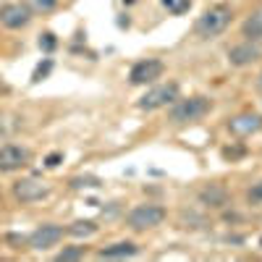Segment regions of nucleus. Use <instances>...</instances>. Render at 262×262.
<instances>
[{"mask_svg":"<svg viewBox=\"0 0 262 262\" xmlns=\"http://www.w3.org/2000/svg\"><path fill=\"white\" fill-rule=\"evenodd\" d=\"M210 100L207 97H189V100H173L170 107V121L173 123H191L200 121L202 116L210 113Z\"/></svg>","mask_w":262,"mask_h":262,"instance_id":"nucleus-1","label":"nucleus"},{"mask_svg":"<svg viewBox=\"0 0 262 262\" xmlns=\"http://www.w3.org/2000/svg\"><path fill=\"white\" fill-rule=\"evenodd\" d=\"M228 21H231V8L228 6H215V8H210L200 16L194 29L200 37H215L228 27Z\"/></svg>","mask_w":262,"mask_h":262,"instance_id":"nucleus-2","label":"nucleus"},{"mask_svg":"<svg viewBox=\"0 0 262 262\" xmlns=\"http://www.w3.org/2000/svg\"><path fill=\"white\" fill-rule=\"evenodd\" d=\"M165 221V210L158 205H137L126 215V223L134 228V231H147V228H155Z\"/></svg>","mask_w":262,"mask_h":262,"instance_id":"nucleus-3","label":"nucleus"},{"mask_svg":"<svg viewBox=\"0 0 262 262\" xmlns=\"http://www.w3.org/2000/svg\"><path fill=\"white\" fill-rule=\"evenodd\" d=\"M173 100H179V84H160V86H152V90L139 100L142 111H158V107L173 105Z\"/></svg>","mask_w":262,"mask_h":262,"instance_id":"nucleus-4","label":"nucleus"},{"mask_svg":"<svg viewBox=\"0 0 262 262\" xmlns=\"http://www.w3.org/2000/svg\"><path fill=\"white\" fill-rule=\"evenodd\" d=\"M63 238V228L55 226V223H45V226H39L37 231L29 233V249H39V252H45L50 247H55L58 242Z\"/></svg>","mask_w":262,"mask_h":262,"instance_id":"nucleus-5","label":"nucleus"},{"mask_svg":"<svg viewBox=\"0 0 262 262\" xmlns=\"http://www.w3.org/2000/svg\"><path fill=\"white\" fill-rule=\"evenodd\" d=\"M32 21V8L27 3H8L0 8V24L8 29H21Z\"/></svg>","mask_w":262,"mask_h":262,"instance_id":"nucleus-6","label":"nucleus"},{"mask_svg":"<svg viewBox=\"0 0 262 262\" xmlns=\"http://www.w3.org/2000/svg\"><path fill=\"white\" fill-rule=\"evenodd\" d=\"M160 74H163V63L158 58H147V60L134 63V69L128 74V81L131 84H149V81L160 79Z\"/></svg>","mask_w":262,"mask_h":262,"instance_id":"nucleus-7","label":"nucleus"},{"mask_svg":"<svg viewBox=\"0 0 262 262\" xmlns=\"http://www.w3.org/2000/svg\"><path fill=\"white\" fill-rule=\"evenodd\" d=\"M228 128H231V134H236V137H252V134H257V131L262 128V116H257V113H238L236 118L228 121Z\"/></svg>","mask_w":262,"mask_h":262,"instance_id":"nucleus-8","label":"nucleus"},{"mask_svg":"<svg viewBox=\"0 0 262 262\" xmlns=\"http://www.w3.org/2000/svg\"><path fill=\"white\" fill-rule=\"evenodd\" d=\"M27 160H29V152L24 147H16V144L0 147V170H18L27 165Z\"/></svg>","mask_w":262,"mask_h":262,"instance_id":"nucleus-9","label":"nucleus"},{"mask_svg":"<svg viewBox=\"0 0 262 262\" xmlns=\"http://www.w3.org/2000/svg\"><path fill=\"white\" fill-rule=\"evenodd\" d=\"M13 194L21 202H37V200H42V196H48V186L42 181H37V179H21V181H16Z\"/></svg>","mask_w":262,"mask_h":262,"instance_id":"nucleus-10","label":"nucleus"},{"mask_svg":"<svg viewBox=\"0 0 262 262\" xmlns=\"http://www.w3.org/2000/svg\"><path fill=\"white\" fill-rule=\"evenodd\" d=\"M259 55H262V48L254 45L252 39H249V42H242V45H236V48L228 50V60H231L233 66H249V63H254Z\"/></svg>","mask_w":262,"mask_h":262,"instance_id":"nucleus-11","label":"nucleus"},{"mask_svg":"<svg viewBox=\"0 0 262 262\" xmlns=\"http://www.w3.org/2000/svg\"><path fill=\"white\" fill-rule=\"evenodd\" d=\"M137 254V244H131V242H118V244H113V247H105V249H100V254L97 257H107V259H121V257H134Z\"/></svg>","mask_w":262,"mask_h":262,"instance_id":"nucleus-12","label":"nucleus"},{"mask_svg":"<svg viewBox=\"0 0 262 262\" xmlns=\"http://www.w3.org/2000/svg\"><path fill=\"white\" fill-rule=\"evenodd\" d=\"M200 200H202L205 205H210V207H223V205L228 202V194H226V189H223V186L210 184L207 189H202V191H200Z\"/></svg>","mask_w":262,"mask_h":262,"instance_id":"nucleus-13","label":"nucleus"},{"mask_svg":"<svg viewBox=\"0 0 262 262\" xmlns=\"http://www.w3.org/2000/svg\"><path fill=\"white\" fill-rule=\"evenodd\" d=\"M242 32L249 39H262V8H257L247 16V21L242 24Z\"/></svg>","mask_w":262,"mask_h":262,"instance_id":"nucleus-14","label":"nucleus"},{"mask_svg":"<svg viewBox=\"0 0 262 262\" xmlns=\"http://www.w3.org/2000/svg\"><path fill=\"white\" fill-rule=\"evenodd\" d=\"M69 233H71V236H84V238H86V236H95V233H97V226H95L92 221H76V223L69 228Z\"/></svg>","mask_w":262,"mask_h":262,"instance_id":"nucleus-15","label":"nucleus"},{"mask_svg":"<svg viewBox=\"0 0 262 262\" xmlns=\"http://www.w3.org/2000/svg\"><path fill=\"white\" fill-rule=\"evenodd\" d=\"M163 6L173 13V16H181L184 11H189L191 6V0H163Z\"/></svg>","mask_w":262,"mask_h":262,"instance_id":"nucleus-16","label":"nucleus"},{"mask_svg":"<svg viewBox=\"0 0 262 262\" xmlns=\"http://www.w3.org/2000/svg\"><path fill=\"white\" fill-rule=\"evenodd\" d=\"M84 257V247H69V249H63L55 259L58 262H69V259H81Z\"/></svg>","mask_w":262,"mask_h":262,"instance_id":"nucleus-17","label":"nucleus"},{"mask_svg":"<svg viewBox=\"0 0 262 262\" xmlns=\"http://www.w3.org/2000/svg\"><path fill=\"white\" fill-rule=\"evenodd\" d=\"M58 6V0H29V8L32 11H42V13H48Z\"/></svg>","mask_w":262,"mask_h":262,"instance_id":"nucleus-18","label":"nucleus"},{"mask_svg":"<svg viewBox=\"0 0 262 262\" xmlns=\"http://www.w3.org/2000/svg\"><path fill=\"white\" fill-rule=\"evenodd\" d=\"M247 200H249L252 205H262V181H257V184L247 191Z\"/></svg>","mask_w":262,"mask_h":262,"instance_id":"nucleus-19","label":"nucleus"},{"mask_svg":"<svg viewBox=\"0 0 262 262\" xmlns=\"http://www.w3.org/2000/svg\"><path fill=\"white\" fill-rule=\"evenodd\" d=\"M39 48L50 53V50L55 48V37H53V34H42V37H39Z\"/></svg>","mask_w":262,"mask_h":262,"instance_id":"nucleus-20","label":"nucleus"},{"mask_svg":"<svg viewBox=\"0 0 262 262\" xmlns=\"http://www.w3.org/2000/svg\"><path fill=\"white\" fill-rule=\"evenodd\" d=\"M97 179H74V186H97Z\"/></svg>","mask_w":262,"mask_h":262,"instance_id":"nucleus-21","label":"nucleus"},{"mask_svg":"<svg viewBox=\"0 0 262 262\" xmlns=\"http://www.w3.org/2000/svg\"><path fill=\"white\" fill-rule=\"evenodd\" d=\"M48 71H50V60H48V63H45V66H39V69H37V71H34V81H39V79H42V76H45V74H48Z\"/></svg>","mask_w":262,"mask_h":262,"instance_id":"nucleus-22","label":"nucleus"},{"mask_svg":"<svg viewBox=\"0 0 262 262\" xmlns=\"http://www.w3.org/2000/svg\"><path fill=\"white\" fill-rule=\"evenodd\" d=\"M58 163H60V155H58V152H53V155L45 160V165H48V168H55Z\"/></svg>","mask_w":262,"mask_h":262,"instance_id":"nucleus-23","label":"nucleus"},{"mask_svg":"<svg viewBox=\"0 0 262 262\" xmlns=\"http://www.w3.org/2000/svg\"><path fill=\"white\" fill-rule=\"evenodd\" d=\"M3 134H6V123H3V121H0V137H3Z\"/></svg>","mask_w":262,"mask_h":262,"instance_id":"nucleus-24","label":"nucleus"},{"mask_svg":"<svg viewBox=\"0 0 262 262\" xmlns=\"http://www.w3.org/2000/svg\"><path fill=\"white\" fill-rule=\"evenodd\" d=\"M257 84H259V90H262V74H259V81H257Z\"/></svg>","mask_w":262,"mask_h":262,"instance_id":"nucleus-25","label":"nucleus"}]
</instances>
